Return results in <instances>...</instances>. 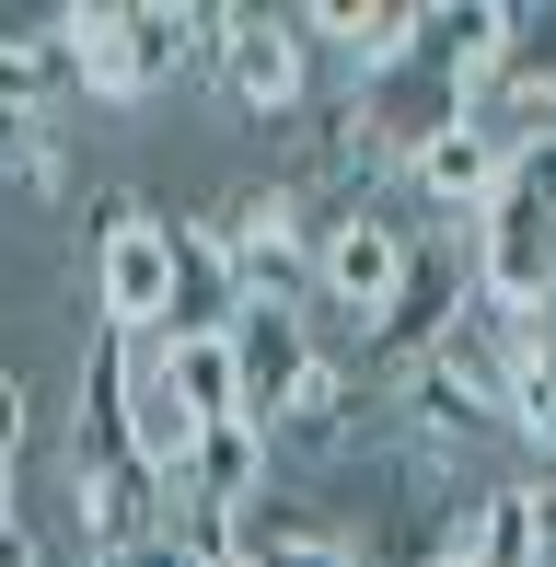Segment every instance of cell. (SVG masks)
I'll return each mask as SVG.
<instances>
[{"mask_svg":"<svg viewBox=\"0 0 556 567\" xmlns=\"http://www.w3.org/2000/svg\"><path fill=\"white\" fill-rule=\"evenodd\" d=\"M59 82H82L93 105H140V93L186 82L209 59V0H93V12H47Z\"/></svg>","mask_w":556,"mask_h":567,"instance_id":"cell-1","label":"cell"},{"mask_svg":"<svg viewBox=\"0 0 556 567\" xmlns=\"http://www.w3.org/2000/svg\"><path fill=\"white\" fill-rule=\"evenodd\" d=\"M93 324L105 337H174V209L151 197H105L93 220Z\"/></svg>","mask_w":556,"mask_h":567,"instance_id":"cell-2","label":"cell"},{"mask_svg":"<svg viewBox=\"0 0 556 567\" xmlns=\"http://www.w3.org/2000/svg\"><path fill=\"white\" fill-rule=\"evenodd\" d=\"M197 231H209V255L233 267L244 301H313V209H301L278 174L267 186H233Z\"/></svg>","mask_w":556,"mask_h":567,"instance_id":"cell-3","label":"cell"},{"mask_svg":"<svg viewBox=\"0 0 556 567\" xmlns=\"http://www.w3.org/2000/svg\"><path fill=\"white\" fill-rule=\"evenodd\" d=\"M406 244H418V220L383 209V186L348 197V209H325L313 220V301L348 313V324H371L394 301V278H406ZM313 301H301V313H313Z\"/></svg>","mask_w":556,"mask_h":567,"instance_id":"cell-4","label":"cell"},{"mask_svg":"<svg viewBox=\"0 0 556 567\" xmlns=\"http://www.w3.org/2000/svg\"><path fill=\"white\" fill-rule=\"evenodd\" d=\"M464 301H475V255H464V231H418L406 244V278H394V301L360 324V348L383 359V371H406V359H429L464 324Z\"/></svg>","mask_w":556,"mask_h":567,"instance_id":"cell-5","label":"cell"},{"mask_svg":"<svg viewBox=\"0 0 556 567\" xmlns=\"http://www.w3.org/2000/svg\"><path fill=\"white\" fill-rule=\"evenodd\" d=\"M209 70L256 127H290L313 105V47H301L290 12H209Z\"/></svg>","mask_w":556,"mask_h":567,"instance_id":"cell-6","label":"cell"},{"mask_svg":"<svg viewBox=\"0 0 556 567\" xmlns=\"http://www.w3.org/2000/svg\"><path fill=\"white\" fill-rule=\"evenodd\" d=\"M220 337H233V382H244V429H256L267 441V417L278 405H290V382L313 371V313H301V301H244L233 324H220Z\"/></svg>","mask_w":556,"mask_h":567,"instance_id":"cell-7","label":"cell"},{"mask_svg":"<svg viewBox=\"0 0 556 567\" xmlns=\"http://www.w3.org/2000/svg\"><path fill=\"white\" fill-rule=\"evenodd\" d=\"M70 533L82 556H128L140 533H163V475L128 452H70Z\"/></svg>","mask_w":556,"mask_h":567,"instance_id":"cell-8","label":"cell"},{"mask_svg":"<svg viewBox=\"0 0 556 567\" xmlns=\"http://www.w3.org/2000/svg\"><path fill=\"white\" fill-rule=\"evenodd\" d=\"M498 174H511V151H498L487 127H475V116H452L441 140H418L406 163H394V186H406L418 209H441V231H464V220H475V209L498 197Z\"/></svg>","mask_w":556,"mask_h":567,"instance_id":"cell-9","label":"cell"},{"mask_svg":"<svg viewBox=\"0 0 556 567\" xmlns=\"http://www.w3.org/2000/svg\"><path fill=\"white\" fill-rule=\"evenodd\" d=\"M301 47H337L360 82H383V70H406V35H418V0H313V12H290Z\"/></svg>","mask_w":556,"mask_h":567,"instance_id":"cell-10","label":"cell"},{"mask_svg":"<svg viewBox=\"0 0 556 567\" xmlns=\"http://www.w3.org/2000/svg\"><path fill=\"white\" fill-rule=\"evenodd\" d=\"M151 371L197 429H244V382H233V337H151Z\"/></svg>","mask_w":556,"mask_h":567,"instance_id":"cell-11","label":"cell"},{"mask_svg":"<svg viewBox=\"0 0 556 567\" xmlns=\"http://www.w3.org/2000/svg\"><path fill=\"white\" fill-rule=\"evenodd\" d=\"M498 47V0H418V35H406V70H429V82L464 93L475 70H487Z\"/></svg>","mask_w":556,"mask_h":567,"instance_id":"cell-12","label":"cell"},{"mask_svg":"<svg viewBox=\"0 0 556 567\" xmlns=\"http://www.w3.org/2000/svg\"><path fill=\"white\" fill-rule=\"evenodd\" d=\"M464 556H475V567H545L534 486H475V509H464Z\"/></svg>","mask_w":556,"mask_h":567,"instance_id":"cell-13","label":"cell"},{"mask_svg":"<svg viewBox=\"0 0 556 567\" xmlns=\"http://www.w3.org/2000/svg\"><path fill=\"white\" fill-rule=\"evenodd\" d=\"M0 174H12L35 209L70 186V151H59V116H47V105H35V116H0Z\"/></svg>","mask_w":556,"mask_h":567,"instance_id":"cell-14","label":"cell"},{"mask_svg":"<svg viewBox=\"0 0 556 567\" xmlns=\"http://www.w3.org/2000/svg\"><path fill=\"white\" fill-rule=\"evenodd\" d=\"M0 567H47V545H35V522H0Z\"/></svg>","mask_w":556,"mask_h":567,"instance_id":"cell-15","label":"cell"},{"mask_svg":"<svg viewBox=\"0 0 556 567\" xmlns=\"http://www.w3.org/2000/svg\"><path fill=\"white\" fill-rule=\"evenodd\" d=\"M534 522H545V567H556V486H534Z\"/></svg>","mask_w":556,"mask_h":567,"instance_id":"cell-16","label":"cell"},{"mask_svg":"<svg viewBox=\"0 0 556 567\" xmlns=\"http://www.w3.org/2000/svg\"><path fill=\"white\" fill-rule=\"evenodd\" d=\"M418 567H475V556H464V533H452V545H429V556H418Z\"/></svg>","mask_w":556,"mask_h":567,"instance_id":"cell-17","label":"cell"},{"mask_svg":"<svg viewBox=\"0 0 556 567\" xmlns=\"http://www.w3.org/2000/svg\"><path fill=\"white\" fill-rule=\"evenodd\" d=\"M545 127H556V116H545Z\"/></svg>","mask_w":556,"mask_h":567,"instance_id":"cell-18","label":"cell"}]
</instances>
